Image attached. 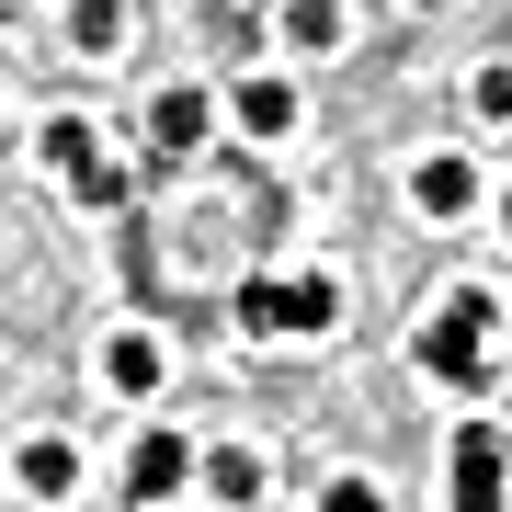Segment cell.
Returning a JSON list of instances; mask_svg holds the SVG:
<instances>
[{
  "instance_id": "cell-18",
  "label": "cell",
  "mask_w": 512,
  "mask_h": 512,
  "mask_svg": "<svg viewBox=\"0 0 512 512\" xmlns=\"http://www.w3.org/2000/svg\"><path fill=\"white\" fill-rule=\"evenodd\" d=\"M421 12H444V0H421Z\"/></svg>"
},
{
  "instance_id": "cell-1",
  "label": "cell",
  "mask_w": 512,
  "mask_h": 512,
  "mask_svg": "<svg viewBox=\"0 0 512 512\" xmlns=\"http://www.w3.org/2000/svg\"><path fill=\"white\" fill-rule=\"evenodd\" d=\"M490 330H501V296H490V285H456L444 319L421 330V376L456 387V399H478V387H490Z\"/></svg>"
},
{
  "instance_id": "cell-17",
  "label": "cell",
  "mask_w": 512,
  "mask_h": 512,
  "mask_svg": "<svg viewBox=\"0 0 512 512\" xmlns=\"http://www.w3.org/2000/svg\"><path fill=\"white\" fill-rule=\"evenodd\" d=\"M501 228H512V194H501Z\"/></svg>"
},
{
  "instance_id": "cell-5",
  "label": "cell",
  "mask_w": 512,
  "mask_h": 512,
  "mask_svg": "<svg viewBox=\"0 0 512 512\" xmlns=\"http://www.w3.org/2000/svg\"><path fill=\"white\" fill-rule=\"evenodd\" d=\"M410 205H421V217H467V205H478V171L467 160H421L410 171Z\"/></svg>"
},
{
  "instance_id": "cell-12",
  "label": "cell",
  "mask_w": 512,
  "mask_h": 512,
  "mask_svg": "<svg viewBox=\"0 0 512 512\" xmlns=\"http://www.w3.org/2000/svg\"><path fill=\"white\" fill-rule=\"evenodd\" d=\"M46 160H57V171H69V183H80V171L103 160V137L80 126V114H57V126H46Z\"/></svg>"
},
{
  "instance_id": "cell-10",
  "label": "cell",
  "mask_w": 512,
  "mask_h": 512,
  "mask_svg": "<svg viewBox=\"0 0 512 512\" xmlns=\"http://www.w3.org/2000/svg\"><path fill=\"white\" fill-rule=\"evenodd\" d=\"M285 46L330 57V46H342V0H285Z\"/></svg>"
},
{
  "instance_id": "cell-6",
  "label": "cell",
  "mask_w": 512,
  "mask_h": 512,
  "mask_svg": "<svg viewBox=\"0 0 512 512\" xmlns=\"http://www.w3.org/2000/svg\"><path fill=\"white\" fill-rule=\"evenodd\" d=\"M205 126H217V103H205V92H160V103H148V137H160L171 160H183V148H205Z\"/></svg>"
},
{
  "instance_id": "cell-14",
  "label": "cell",
  "mask_w": 512,
  "mask_h": 512,
  "mask_svg": "<svg viewBox=\"0 0 512 512\" xmlns=\"http://www.w3.org/2000/svg\"><path fill=\"white\" fill-rule=\"evenodd\" d=\"M80 46H92V57L126 46V0H80Z\"/></svg>"
},
{
  "instance_id": "cell-4",
  "label": "cell",
  "mask_w": 512,
  "mask_h": 512,
  "mask_svg": "<svg viewBox=\"0 0 512 512\" xmlns=\"http://www.w3.org/2000/svg\"><path fill=\"white\" fill-rule=\"evenodd\" d=\"M103 387L114 399H148V387H160V342H148V330H114L103 342Z\"/></svg>"
},
{
  "instance_id": "cell-3",
  "label": "cell",
  "mask_w": 512,
  "mask_h": 512,
  "mask_svg": "<svg viewBox=\"0 0 512 512\" xmlns=\"http://www.w3.org/2000/svg\"><path fill=\"white\" fill-rule=\"evenodd\" d=\"M194 467H205L194 444H183V433H160V421H148V433H137V456H126V501H137V512H160V501L183 490Z\"/></svg>"
},
{
  "instance_id": "cell-15",
  "label": "cell",
  "mask_w": 512,
  "mask_h": 512,
  "mask_svg": "<svg viewBox=\"0 0 512 512\" xmlns=\"http://www.w3.org/2000/svg\"><path fill=\"white\" fill-rule=\"evenodd\" d=\"M319 512H387V501H376V478H330V490H319Z\"/></svg>"
},
{
  "instance_id": "cell-2",
  "label": "cell",
  "mask_w": 512,
  "mask_h": 512,
  "mask_svg": "<svg viewBox=\"0 0 512 512\" xmlns=\"http://www.w3.org/2000/svg\"><path fill=\"white\" fill-rule=\"evenodd\" d=\"M512 456H501V421H456V456H444V501L456 512H501Z\"/></svg>"
},
{
  "instance_id": "cell-9",
  "label": "cell",
  "mask_w": 512,
  "mask_h": 512,
  "mask_svg": "<svg viewBox=\"0 0 512 512\" xmlns=\"http://www.w3.org/2000/svg\"><path fill=\"white\" fill-rule=\"evenodd\" d=\"M228 114H239L251 137H285V126H296V92H285V80H239V92H228Z\"/></svg>"
},
{
  "instance_id": "cell-7",
  "label": "cell",
  "mask_w": 512,
  "mask_h": 512,
  "mask_svg": "<svg viewBox=\"0 0 512 512\" xmlns=\"http://www.w3.org/2000/svg\"><path fill=\"white\" fill-rule=\"evenodd\" d=\"M12 478H23V490H35V501H69V490H80V456H69V444H57V433H35V444H23V456H12Z\"/></svg>"
},
{
  "instance_id": "cell-11",
  "label": "cell",
  "mask_w": 512,
  "mask_h": 512,
  "mask_svg": "<svg viewBox=\"0 0 512 512\" xmlns=\"http://www.w3.org/2000/svg\"><path fill=\"white\" fill-rule=\"evenodd\" d=\"M330 319H342V285H330V274H296L285 285V330H330Z\"/></svg>"
},
{
  "instance_id": "cell-16",
  "label": "cell",
  "mask_w": 512,
  "mask_h": 512,
  "mask_svg": "<svg viewBox=\"0 0 512 512\" xmlns=\"http://www.w3.org/2000/svg\"><path fill=\"white\" fill-rule=\"evenodd\" d=\"M478 114H490V126H512V69H478Z\"/></svg>"
},
{
  "instance_id": "cell-8",
  "label": "cell",
  "mask_w": 512,
  "mask_h": 512,
  "mask_svg": "<svg viewBox=\"0 0 512 512\" xmlns=\"http://www.w3.org/2000/svg\"><path fill=\"white\" fill-rule=\"evenodd\" d=\"M194 478H205V490H217L228 512H251V501H262V456H251V444H217V456H205Z\"/></svg>"
},
{
  "instance_id": "cell-13",
  "label": "cell",
  "mask_w": 512,
  "mask_h": 512,
  "mask_svg": "<svg viewBox=\"0 0 512 512\" xmlns=\"http://www.w3.org/2000/svg\"><path fill=\"white\" fill-rule=\"evenodd\" d=\"M239 330H262V342H285V285L262 274V285H239Z\"/></svg>"
}]
</instances>
